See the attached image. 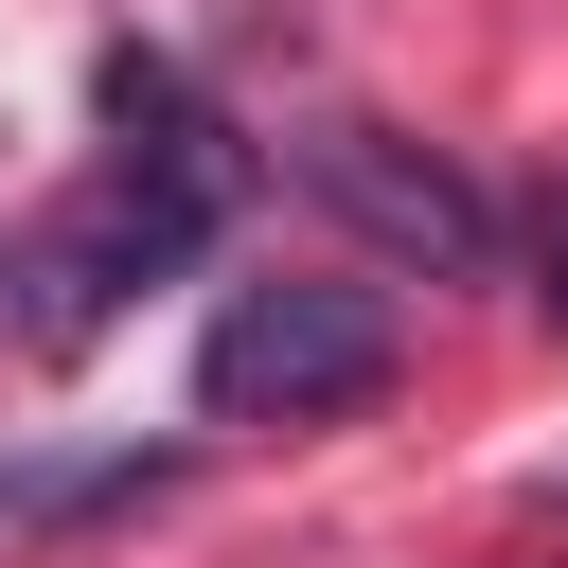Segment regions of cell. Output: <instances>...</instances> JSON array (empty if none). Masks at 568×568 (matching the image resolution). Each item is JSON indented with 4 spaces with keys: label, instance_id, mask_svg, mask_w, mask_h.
<instances>
[{
    "label": "cell",
    "instance_id": "6",
    "mask_svg": "<svg viewBox=\"0 0 568 568\" xmlns=\"http://www.w3.org/2000/svg\"><path fill=\"white\" fill-rule=\"evenodd\" d=\"M532 302H550V337H568V178L532 195Z\"/></svg>",
    "mask_w": 568,
    "mask_h": 568
},
{
    "label": "cell",
    "instance_id": "1",
    "mask_svg": "<svg viewBox=\"0 0 568 568\" xmlns=\"http://www.w3.org/2000/svg\"><path fill=\"white\" fill-rule=\"evenodd\" d=\"M408 373V337H390V302L373 284H231L213 302V337H195V408L213 426H337V408H373Z\"/></svg>",
    "mask_w": 568,
    "mask_h": 568
},
{
    "label": "cell",
    "instance_id": "5",
    "mask_svg": "<svg viewBox=\"0 0 568 568\" xmlns=\"http://www.w3.org/2000/svg\"><path fill=\"white\" fill-rule=\"evenodd\" d=\"M89 106L124 124V142H160V160H248L231 124H213V89L160 53V36H106V71H89Z\"/></svg>",
    "mask_w": 568,
    "mask_h": 568
},
{
    "label": "cell",
    "instance_id": "4",
    "mask_svg": "<svg viewBox=\"0 0 568 568\" xmlns=\"http://www.w3.org/2000/svg\"><path fill=\"white\" fill-rule=\"evenodd\" d=\"M195 462L178 444H89V462H0V532H89V515H142L178 497Z\"/></svg>",
    "mask_w": 568,
    "mask_h": 568
},
{
    "label": "cell",
    "instance_id": "3",
    "mask_svg": "<svg viewBox=\"0 0 568 568\" xmlns=\"http://www.w3.org/2000/svg\"><path fill=\"white\" fill-rule=\"evenodd\" d=\"M284 178L320 195V213H355L390 266H426V284H462V266H497V213H479V178L444 160V142H408V124H302L284 142Z\"/></svg>",
    "mask_w": 568,
    "mask_h": 568
},
{
    "label": "cell",
    "instance_id": "2",
    "mask_svg": "<svg viewBox=\"0 0 568 568\" xmlns=\"http://www.w3.org/2000/svg\"><path fill=\"white\" fill-rule=\"evenodd\" d=\"M231 195H248V160H160V142H124V160H106L36 248H18V284H36L18 320H36V337H89L106 302L178 284V266L213 248V213H231Z\"/></svg>",
    "mask_w": 568,
    "mask_h": 568
}]
</instances>
